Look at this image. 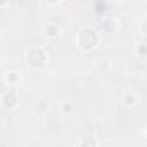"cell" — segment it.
Listing matches in <instances>:
<instances>
[{
  "label": "cell",
  "mask_w": 147,
  "mask_h": 147,
  "mask_svg": "<svg viewBox=\"0 0 147 147\" xmlns=\"http://www.w3.org/2000/svg\"><path fill=\"white\" fill-rule=\"evenodd\" d=\"M98 41H99L98 33L92 31V29H89V28L80 29V33H79V36H77V45H79L80 50H84V51L94 50V48L98 46Z\"/></svg>",
  "instance_id": "1"
},
{
  "label": "cell",
  "mask_w": 147,
  "mask_h": 147,
  "mask_svg": "<svg viewBox=\"0 0 147 147\" xmlns=\"http://www.w3.org/2000/svg\"><path fill=\"white\" fill-rule=\"evenodd\" d=\"M45 33H46V36L48 38H57L58 36V33H60V29H58V26L57 24H46V28H45Z\"/></svg>",
  "instance_id": "7"
},
{
  "label": "cell",
  "mask_w": 147,
  "mask_h": 147,
  "mask_svg": "<svg viewBox=\"0 0 147 147\" xmlns=\"http://www.w3.org/2000/svg\"><path fill=\"white\" fill-rule=\"evenodd\" d=\"M140 31H142V34H146L147 36V17L142 21V24H140Z\"/></svg>",
  "instance_id": "10"
},
{
  "label": "cell",
  "mask_w": 147,
  "mask_h": 147,
  "mask_svg": "<svg viewBox=\"0 0 147 147\" xmlns=\"http://www.w3.org/2000/svg\"><path fill=\"white\" fill-rule=\"evenodd\" d=\"M9 3V0H0V7H5Z\"/></svg>",
  "instance_id": "13"
},
{
  "label": "cell",
  "mask_w": 147,
  "mask_h": 147,
  "mask_svg": "<svg viewBox=\"0 0 147 147\" xmlns=\"http://www.w3.org/2000/svg\"><path fill=\"white\" fill-rule=\"evenodd\" d=\"M63 110H65V111H70V110H72V105H63Z\"/></svg>",
  "instance_id": "12"
},
{
  "label": "cell",
  "mask_w": 147,
  "mask_h": 147,
  "mask_svg": "<svg viewBox=\"0 0 147 147\" xmlns=\"http://www.w3.org/2000/svg\"><path fill=\"white\" fill-rule=\"evenodd\" d=\"M146 135H147V127H146Z\"/></svg>",
  "instance_id": "14"
},
{
  "label": "cell",
  "mask_w": 147,
  "mask_h": 147,
  "mask_svg": "<svg viewBox=\"0 0 147 147\" xmlns=\"http://www.w3.org/2000/svg\"><path fill=\"white\" fill-rule=\"evenodd\" d=\"M101 31L103 33H106V34H113L115 31H116V22H115V19H103L101 21Z\"/></svg>",
  "instance_id": "4"
},
{
  "label": "cell",
  "mask_w": 147,
  "mask_h": 147,
  "mask_svg": "<svg viewBox=\"0 0 147 147\" xmlns=\"http://www.w3.org/2000/svg\"><path fill=\"white\" fill-rule=\"evenodd\" d=\"M41 2H45V3H48V5H53V3H58L60 0H41Z\"/></svg>",
  "instance_id": "11"
},
{
  "label": "cell",
  "mask_w": 147,
  "mask_h": 147,
  "mask_svg": "<svg viewBox=\"0 0 147 147\" xmlns=\"http://www.w3.org/2000/svg\"><path fill=\"white\" fill-rule=\"evenodd\" d=\"M26 60H28L29 67H33V69H43L46 65V51L41 46H33V48L28 50Z\"/></svg>",
  "instance_id": "2"
},
{
  "label": "cell",
  "mask_w": 147,
  "mask_h": 147,
  "mask_svg": "<svg viewBox=\"0 0 147 147\" xmlns=\"http://www.w3.org/2000/svg\"><path fill=\"white\" fill-rule=\"evenodd\" d=\"M3 79H5L7 84H17L19 79H21V75H19V72H16V70H10V72H7L3 75Z\"/></svg>",
  "instance_id": "6"
},
{
  "label": "cell",
  "mask_w": 147,
  "mask_h": 147,
  "mask_svg": "<svg viewBox=\"0 0 147 147\" xmlns=\"http://www.w3.org/2000/svg\"><path fill=\"white\" fill-rule=\"evenodd\" d=\"M80 147H98V139L94 135H84L80 139Z\"/></svg>",
  "instance_id": "5"
},
{
  "label": "cell",
  "mask_w": 147,
  "mask_h": 147,
  "mask_svg": "<svg viewBox=\"0 0 147 147\" xmlns=\"http://www.w3.org/2000/svg\"><path fill=\"white\" fill-rule=\"evenodd\" d=\"M135 53H137L139 57H146L147 55V43H139V45L135 46Z\"/></svg>",
  "instance_id": "9"
},
{
  "label": "cell",
  "mask_w": 147,
  "mask_h": 147,
  "mask_svg": "<svg viewBox=\"0 0 147 147\" xmlns=\"http://www.w3.org/2000/svg\"><path fill=\"white\" fill-rule=\"evenodd\" d=\"M2 105H3L5 110H14V108H17V105H19L17 94H16L14 91H7V92L2 96Z\"/></svg>",
  "instance_id": "3"
},
{
  "label": "cell",
  "mask_w": 147,
  "mask_h": 147,
  "mask_svg": "<svg viewBox=\"0 0 147 147\" xmlns=\"http://www.w3.org/2000/svg\"><path fill=\"white\" fill-rule=\"evenodd\" d=\"M123 105H125V106H135V105H137V96L132 94V92L125 94V96H123Z\"/></svg>",
  "instance_id": "8"
}]
</instances>
